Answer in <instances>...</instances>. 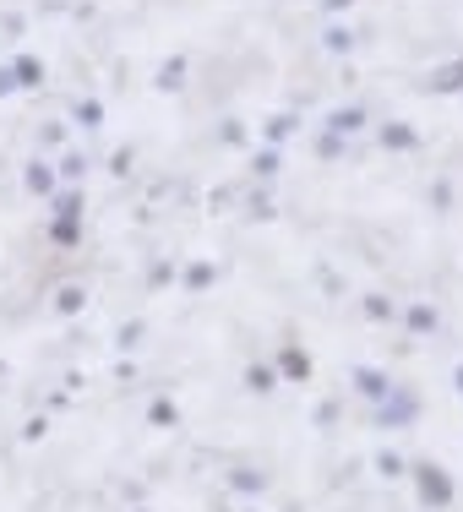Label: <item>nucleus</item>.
I'll return each mask as SVG.
<instances>
[{"label": "nucleus", "instance_id": "1", "mask_svg": "<svg viewBox=\"0 0 463 512\" xmlns=\"http://www.w3.org/2000/svg\"><path fill=\"white\" fill-rule=\"evenodd\" d=\"M420 491H425V502H453V485H447L436 469H425V474H420Z\"/></svg>", "mask_w": 463, "mask_h": 512}, {"label": "nucleus", "instance_id": "2", "mask_svg": "<svg viewBox=\"0 0 463 512\" xmlns=\"http://www.w3.org/2000/svg\"><path fill=\"white\" fill-rule=\"evenodd\" d=\"M431 88H436V93H458V88H463V60H453V66H442V71H436V77H431Z\"/></svg>", "mask_w": 463, "mask_h": 512}, {"label": "nucleus", "instance_id": "3", "mask_svg": "<svg viewBox=\"0 0 463 512\" xmlns=\"http://www.w3.org/2000/svg\"><path fill=\"white\" fill-rule=\"evenodd\" d=\"M333 131H360L365 126V109H333V120H327Z\"/></svg>", "mask_w": 463, "mask_h": 512}, {"label": "nucleus", "instance_id": "4", "mask_svg": "<svg viewBox=\"0 0 463 512\" xmlns=\"http://www.w3.org/2000/svg\"><path fill=\"white\" fill-rule=\"evenodd\" d=\"M382 142H393V148H414V131H409V126H387Z\"/></svg>", "mask_w": 463, "mask_h": 512}, {"label": "nucleus", "instance_id": "5", "mask_svg": "<svg viewBox=\"0 0 463 512\" xmlns=\"http://www.w3.org/2000/svg\"><path fill=\"white\" fill-rule=\"evenodd\" d=\"M39 77H44V71L33 66V60H17V77H11V82H22V88H33V82H39Z\"/></svg>", "mask_w": 463, "mask_h": 512}, {"label": "nucleus", "instance_id": "6", "mask_svg": "<svg viewBox=\"0 0 463 512\" xmlns=\"http://www.w3.org/2000/svg\"><path fill=\"white\" fill-rule=\"evenodd\" d=\"M284 371H289V376H306V371H311V360L300 355V349H289V355H284Z\"/></svg>", "mask_w": 463, "mask_h": 512}, {"label": "nucleus", "instance_id": "7", "mask_svg": "<svg viewBox=\"0 0 463 512\" xmlns=\"http://www.w3.org/2000/svg\"><path fill=\"white\" fill-rule=\"evenodd\" d=\"M28 186H33V191H50V186H55V175H50V169L33 164V169H28Z\"/></svg>", "mask_w": 463, "mask_h": 512}, {"label": "nucleus", "instance_id": "8", "mask_svg": "<svg viewBox=\"0 0 463 512\" xmlns=\"http://www.w3.org/2000/svg\"><path fill=\"white\" fill-rule=\"evenodd\" d=\"M77 306H82V289L66 284V289H60V311H77Z\"/></svg>", "mask_w": 463, "mask_h": 512}, {"label": "nucleus", "instance_id": "9", "mask_svg": "<svg viewBox=\"0 0 463 512\" xmlns=\"http://www.w3.org/2000/svg\"><path fill=\"white\" fill-rule=\"evenodd\" d=\"M409 322H414V327H420V333H425V327H436V311H425V306H414V311H409Z\"/></svg>", "mask_w": 463, "mask_h": 512}, {"label": "nucleus", "instance_id": "10", "mask_svg": "<svg viewBox=\"0 0 463 512\" xmlns=\"http://www.w3.org/2000/svg\"><path fill=\"white\" fill-rule=\"evenodd\" d=\"M360 387H365V393H371V398H376V393H382V387H387V382H382V376H376V371H360Z\"/></svg>", "mask_w": 463, "mask_h": 512}, {"label": "nucleus", "instance_id": "11", "mask_svg": "<svg viewBox=\"0 0 463 512\" xmlns=\"http://www.w3.org/2000/svg\"><path fill=\"white\" fill-rule=\"evenodd\" d=\"M77 120H82V126H99V104H93V99H88V104H82V109H77Z\"/></svg>", "mask_w": 463, "mask_h": 512}, {"label": "nucleus", "instance_id": "12", "mask_svg": "<svg viewBox=\"0 0 463 512\" xmlns=\"http://www.w3.org/2000/svg\"><path fill=\"white\" fill-rule=\"evenodd\" d=\"M180 71H186V66H180V60H169V66H164V77H158V82H164V88H175V82H180Z\"/></svg>", "mask_w": 463, "mask_h": 512}, {"label": "nucleus", "instance_id": "13", "mask_svg": "<svg viewBox=\"0 0 463 512\" xmlns=\"http://www.w3.org/2000/svg\"><path fill=\"white\" fill-rule=\"evenodd\" d=\"M327 6H349V0H327Z\"/></svg>", "mask_w": 463, "mask_h": 512}, {"label": "nucleus", "instance_id": "14", "mask_svg": "<svg viewBox=\"0 0 463 512\" xmlns=\"http://www.w3.org/2000/svg\"><path fill=\"white\" fill-rule=\"evenodd\" d=\"M458 387H463V371H458Z\"/></svg>", "mask_w": 463, "mask_h": 512}]
</instances>
